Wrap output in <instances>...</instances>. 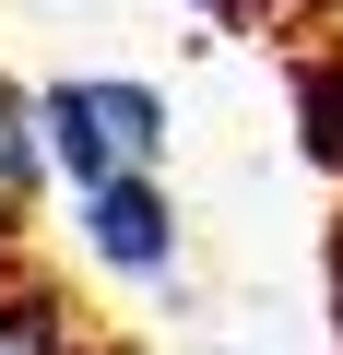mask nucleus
<instances>
[{
	"label": "nucleus",
	"instance_id": "nucleus-1",
	"mask_svg": "<svg viewBox=\"0 0 343 355\" xmlns=\"http://www.w3.org/2000/svg\"><path fill=\"white\" fill-rule=\"evenodd\" d=\"M36 107H48V166L71 178V190H107V178H130V166H166V95L130 83V71H71Z\"/></svg>",
	"mask_w": 343,
	"mask_h": 355
},
{
	"label": "nucleus",
	"instance_id": "nucleus-2",
	"mask_svg": "<svg viewBox=\"0 0 343 355\" xmlns=\"http://www.w3.org/2000/svg\"><path fill=\"white\" fill-rule=\"evenodd\" d=\"M71 202H83V249H95L107 272H130V284H166V272H178V202H166V166H130V178L71 190Z\"/></svg>",
	"mask_w": 343,
	"mask_h": 355
},
{
	"label": "nucleus",
	"instance_id": "nucleus-3",
	"mask_svg": "<svg viewBox=\"0 0 343 355\" xmlns=\"http://www.w3.org/2000/svg\"><path fill=\"white\" fill-rule=\"evenodd\" d=\"M36 190H48V107L0 71V237L36 214Z\"/></svg>",
	"mask_w": 343,
	"mask_h": 355
},
{
	"label": "nucleus",
	"instance_id": "nucleus-4",
	"mask_svg": "<svg viewBox=\"0 0 343 355\" xmlns=\"http://www.w3.org/2000/svg\"><path fill=\"white\" fill-rule=\"evenodd\" d=\"M296 130H308V154L343 178V48H308V60H296Z\"/></svg>",
	"mask_w": 343,
	"mask_h": 355
},
{
	"label": "nucleus",
	"instance_id": "nucleus-5",
	"mask_svg": "<svg viewBox=\"0 0 343 355\" xmlns=\"http://www.w3.org/2000/svg\"><path fill=\"white\" fill-rule=\"evenodd\" d=\"M331 331H343V237H331Z\"/></svg>",
	"mask_w": 343,
	"mask_h": 355
}]
</instances>
